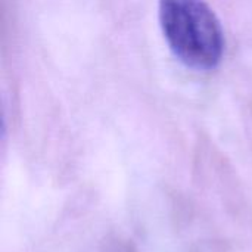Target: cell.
Masks as SVG:
<instances>
[{
  "instance_id": "1",
  "label": "cell",
  "mask_w": 252,
  "mask_h": 252,
  "mask_svg": "<svg viewBox=\"0 0 252 252\" xmlns=\"http://www.w3.org/2000/svg\"><path fill=\"white\" fill-rule=\"evenodd\" d=\"M159 22L171 52L186 66L208 71L220 63L223 30L204 0H159Z\"/></svg>"
}]
</instances>
